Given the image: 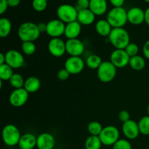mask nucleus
Wrapping results in <instances>:
<instances>
[{"instance_id":"1","label":"nucleus","mask_w":149,"mask_h":149,"mask_svg":"<svg viewBox=\"0 0 149 149\" xmlns=\"http://www.w3.org/2000/svg\"><path fill=\"white\" fill-rule=\"evenodd\" d=\"M109 40L115 49H125L130 43V36L124 28H115L109 34Z\"/></svg>"},{"instance_id":"2","label":"nucleus","mask_w":149,"mask_h":149,"mask_svg":"<svg viewBox=\"0 0 149 149\" xmlns=\"http://www.w3.org/2000/svg\"><path fill=\"white\" fill-rule=\"evenodd\" d=\"M40 33L37 24L33 22H25L22 23L17 30V36L22 42H34L39 37Z\"/></svg>"},{"instance_id":"3","label":"nucleus","mask_w":149,"mask_h":149,"mask_svg":"<svg viewBox=\"0 0 149 149\" xmlns=\"http://www.w3.org/2000/svg\"><path fill=\"white\" fill-rule=\"evenodd\" d=\"M106 20L113 29L123 28L127 23V11L123 7H113L108 13Z\"/></svg>"},{"instance_id":"4","label":"nucleus","mask_w":149,"mask_h":149,"mask_svg":"<svg viewBox=\"0 0 149 149\" xmlns=\"http://www.w3.org/2000/svg\"><path fill=\"white\" fill-rule=\"evenodd\" d=\"M1 137L4 143L7 146H15L18 145L21 135L18 128L14 125H7L3 127Z\"/></svg>"},{"instance_id":"5","label":"nucleus","mask_w":149,"mask_h":149,"mask_svg":"<svg viewBox=\"0 0 149 149\" xmlns=\"http://www.w3.org/2000/svg\"><path fill=\"white\" fill-rule=\"evenodd\" d=\"M97 78L103 83L111 82L116 75V68L111 61H103L97 69Z\"/></svg>"},{"instance_id":"6","label":"nucleus","mask_w":149,"mask_h":149,"mask_svg":"<svg viewBox=\"0 0 149 149\" xmlns=\"http://www.w3.org/2000/svg\"><path fill=\"white\" fill-rule=\"evenodd\" d=\"M56 13L58 19L65 24L77 20L78 11L75 6L68 4H61L57 9Z\"/></svg>"},{"instance_id":"7","label":"nucleus","mask_w":149,"mask_h":149,"mask_svg":"<svg viewBox=\"0 0 149 149\" xmlns=\"http://www.w3.org/2000/svg\"><path fill=\"white\" fill-rule=\"evenodd\" d=\"M120 133L117 128L115 126L109 125L103 127L101 133L99 135L100 141H101L103 145L106 146H113V144L119 141L120 138Z\"/></svg>"},{"instance_id":"8","label":"nucleus","mask_w":149,"mask_h":149,"mask_svg":"<svg viewBox=\"0 0 149 149\" xmlns=\"http://www.w3.org/2000/svg\"><path fill=\"white\" fill-rule=\"evenodd\" d=\"M29 93L24 88L15 89L9 96V102L11 106L19 108L24 106L28 101Z\"/></svg>"},{"instance_id":"9","label":"nucleus","mask_w":149,"mask_h":149,"mask_svg":"<svg viewBox=\"0 0 149 149\" xmlns=\"http://www.w3.org/2000/svg\"><path fill=\"white\" fill-rule=\"evenodd\" d=\"M65 23L59 19H54L47 23L46 33L52 38H60L65 33Z\"/></svg>"},{"instance_id":"10","label":"nucleus","mask_w":149,"mask_h":149,"mask_svg":"<svg viewBox=\"0 0 149 149\" xmlns=\"http://www.w3.org/2000/svg\"><path fill=\"white\" fill-rule=\"evenodd\" d=\"M130 57L125 49H115L110 55V61L116 68H124L129 65Z\"/></svg>"},{"instance_id":"11","label":"nucleus","mask_w":149,"mask_h":149,"mask_svg":"<svg viewBox=\"0 0 149 149\" xmlns=\"http://www.w3.org/2000/svg\"><path fill=\"white\" fill-rule=\"evenodd\" d=\"M6 64L13 69L21 68L25 62L23 54L16 49H10L5 53Z\"/></svg>"},{"instance_id":"12","label":"nucleus","mask_w":149,"mask_h":149,"mask_svg":"<svg viewBox=\"0 0 149 149\" xmlns=\"http://www.w3.org/2000/svg\"><path fill=\"white\" fill-rule=\"evenodd\" d=\"M85 62L81 57L70 56L65 62V68L71 74H78L83 71Z\"/></svg>"},{"instance_id":"13","label":"nucleus","mask_w":149,"mask_h":149,"mask_svg":"<svg viewBox=\"0 0 149 149\" xmlns=\"http://www.w3.org/2000/svg\"><path fill=\"white\" fill-rule=\"evenodd\" d=\"M48 51L52 56L62 57L66 52L65 42L61 38H52L48 43Z\"/></svg>"},{"instance_id":"14","label":"nucleus","mask_w":149,"mask_h":149,"mask_svg":"<svg viewBox=\"0 0 149 149\" xmlns=\"http://www.w3.org/2000/svg\"><path fill=\"white\" fill-rule=\"evenodd\" d=\"M65 49L70 56L80 57L84 52V45L79 39H68L65 42Z\"/></svg>"},{"instance_id":"15","label":"nucleus","mask_w":149,"mask_h":149,"mask_svg":"<svg viewBox=\"0 0 149 149\" xmlns=\"http://www.w3.org/2000/svg\"><path fill=\"white\" fill-rule=\"evenodd\" d=\"M122 132L125 138L128 140L136 139L139 134H141L138 127V124L132 119L123 123Z\"/></svg>"},{"instance_id":"16","label":"nucleus","mask_w":149,"mask_h":149,"mask_svg":"<svg viewBox=\"0 0 149 149\" xmlns=\"http://www.w3.org/2000/svg\"><path fill=\"white\" fill-rule=\"evenodd\" d=\"M127 20L134 26L142 24L145 22V11L140 7H132L127 11Z\"/></svg>"},{"instance_id":"17","label":"nucleus","mask_w":149,"mask_h":149,"mask_svg":"<svg viewBox=\"0 0 149 149\" xmlns=\"http://www.w3.org/2000/svg\"><path fill=\"white\" fill-rule=\"evenodd\" d=\"M55 146V139L49 132H43L37 136L36 148L38 149H53Z\"/></svg>"},{"instance_id":"18","label":"nucleus","mask_w":149,"mask_h":149,"mask_svg":"<svg viewBox=\"0 0 149 149\" xmlns=\"http://www.w3.org/2000/svg\"><path fill=\"white\" fill-rule=\"evenodd\" d=\"M37 137L33 133L26 132L21 135L18 143V147L20 149H33L36 147Z\"/></svg>"},{"instance_id":"19","label":"nucleus","mask_w":149,"mask_h":149,"mask_svg":"<svg viewBox=\"0 0 149 149\" xmlns=\"http://www.w3.org/2000/svg\"><path fill=\"white\" fill-rule=\"evenodd\" d=\"M81 32V25L77 20L65 24V35L68 39H78Z\"/></svg>"},{"instance_id":"20","label":"nucleus","mask_w":149,"mask_h":149,"mask_svg":"<svg viewBox=\"0 0 149 149\" xmlns=\"http://www.w3.org/2000/svg\"><path fill=\"white\" fill-rule=\"evenodd\" d=\"M89 9L96 16L103 15L107 12V1L106 0H90Z\"/></svg>"},{"instance_id":"21","label":"nucleus","mask_w":149,"mask_h":149,"mask_svg":"<svg viewBox=\"0 0 149 149\" xmlns=\"http://www.w3.org/2000/svg\"><path fill=\"white\" fill-rule=\"evenodd\" d=\"M95 15L90 9L81 10L78 11L77 21L81 25L90 26L94 23L95 20Z\"/></svg>"},{"instance_id":"22","label":"nucleus","mask_w":149,"mask_h":149,"mask_svg":"<svg viewBox=\"0 0 149 149\" xmlns=\"http://www.w3.org/2000/svg\"><path fill=\"white\" fill-rule=\"evenodd\" d=\"M113 28L111 27L107 20L101 19V20H97V23H95V31L101 36L104 37H109V34L111 32Z\"/></svg>"},{"instance_id":"23","label":"nucleus","mask_w":149,"mask_h":149,"mask_svg":"<svg viewBox=\"0 0 149 149\" xmlns=\"http://www.w3.org/2000/svg\"><path fill=\"white\" fill-rule=\"evenodd\" d=\"M41 87V81L36 77H30L25 81L23 88L29 93H34L39 90Z\"/></svg>"},{"instance_id":"24","label":"nucleus","mask_w":149,"mask_h":149,"mask_svg":"<svg viewBox=\"0 0 149 149\" xmlns=\"http://www.w3.org/2000/svg\"><path fill=\"white\" fill-rule=\"evenodd\" d=\"M12 23L8 18L1 17L0 19V37H7L12 31Z\"/></svg>"},{"instance_id":"25","label":"nucleus","mask_w":149,"mask_h":149,"mask_svg":"<svg viewBox=\"0 0 149 149\" xmlns=\"http://www.w3.org/2000/svg\"><path fill=\"white\" fill-rule=\"evenodd\" d=\"M129 65L135 71H141L146 66V61L141 55H135L131 57L130 59Z\"/></svg>"},{"instance_id":"26","label":"nucleus","mask_w":149,"mask_h":149,"mask_svg":"<svg viewBox=\"0 0 149 149\" xmlns=\"http://www.w3.org/2000/svg\"><path fill=\"white\" fill-rule=\"evenodd\" d=\"M102 146H103V143L99 136L90 135L84 142L85 149H100Z\"/></svg>"},{"instance_id":"27","label":"nucleus","mask_w":149,"mask_h":149,"mask_svg":"<svg viewBox=\"0 0 149 149\" xmlns=\"http://www.w3.org/2000/svg\"><path fill=\"white\" fill-rule=\"evenodd\" d=\"M102 63H103V61L99 55L93 54L87 57L85 64L90 69H97Z\"/></svg>"},{"instance_id":"28","label":"nucleus","mask_w":149,"mask_h":149,"mask_svg":"<svg viewBox=\"0 0 149 149\" xmlns=\"http://www.w3.org/2000/svg\"><path fill=\"white\" fill-rule=\"evenodd\" d=\"M14 74L13 68L7 64L0 65V79L2 81H9Z\"/></svg>"},{"instance_id":"29","label":"nucleus","mask_w":149,"mask_h":149,"mask_svg":"<svg viewBox=\"0 0 149 149\" xmlns=\"http://www.w3.org/2000/svg\"><path fill=\"white\" fill-rule=\"evenodd\" d=\"M25 81L26 80L24 79L23 76L20 75V74H17V73H14L13 77L9 80L10 85L14 87L15 89L23 88L24 87Z\"/></svg>"},{"instance_id":"30","label":"nucleus","mask_w":149,"mask_h":149,"mask_svg":"<svg viewBox=\"0 0 149 149\" xmlns=\"http://www.w3.org/2000/svg\"><path fill=\"white\" fill-rule=\"evenodd\" d=\"M103 127L100 122L97 121H93L90 122L87 125V130L90 135H95V136H99L101 133Z\"/></svg>"},{"instance_id":"31","label":"nucleus","mask_w":149,"mask_h":149,"mask_svg":"<svg viewBox=\"0 0 149 149\" xmlns=\"http://www.w3.org/2000/svg\"><path fill=\"white\" fill-rule=\"evenodd\" d=\"M140 133L143 135H149V116L141 118L138 122Z\"/></svg>"},{"instance_id":"32","label":"nucleus","mask_w":149,"mask_h":149,"mask_svg":"<svg viewBox=\"0 0 149 149\" xmlns=\"http://www.w3.org/2000/svg\"><path fill=\"white\" fill-rule=\"evenodd\" d=\"M36 45L33 42H23L21 44V50L26 55H32L36 52Z\"/></svg>"},{"instance_id":"33","label":"nucleus","mask_w":149,"mask_h":149,"mask_svg":"<svg viewBox=\"0 0 149 149\" xmlns=\"http://www.w3.org/2000/svg\"><path fill=\"white\" fill-rule=\"evenodd\" d=\"M32 7L39 13L45 11L47 7V0H32Z\"/></svg>"},{"instance_id":"34","label":"nucleus","mask_w":149,"mask_h":149,"mask_svg":"<svg viewBox=\"0 0 149 149\" xmlns=\"http://www.w3.org/2000/svg\"><path fill=\"white\" fill-rule=\"evenodd\" d=\"M112 147L113 149H132L130 142L127 139H119Z\"/></svg>"},{"instance_id":"35","label":"nucleus","mask_w":149,"mask_h":149,"mask_svg":"<svg viewBox=\"0 0 149 149\" xmlns=\"http://www.w3.org/2000/svg\"><path fill=\"white\" fill-rule=\"evenodd\" d=\"M125 50L126 51L127 53L128 54L130 57H134L135 55H138V52H139V47L137 44L135 43H130L126 47V48L125 49Z\"/></svg>"},{"instance_id":"36","label":"nucleus","mask_w":149,"mask_h":149,"mask_svg":"<svg viewBox=\"0 0 149 149\" xmlns=\"http://www.w3.org/2000/svg\"><path fill=\"white\" fill-rule=\"evenodd\" d=\"M89 7H90V0H77L75 6L77 11L89 9Z\"/></svg>"},{"instance_id":"37","label":"nucleus","mask_w":149,"mask_h":149,"mask_svg":"<svg viewBox=\"0 0 149 149\" xmlns=\"http://www.w3.org/2000/svg\"><path fill=\"white\" fill-rule=\"evenodd\" d=\"M70 75H71V74L65 68L60 69L58 72L57 73V77L61 81H65V80H67L69 78Z\"/></svg>"},{"instance_id":"38","label":"nucleus","mask_w":149,"mask_h":149,"mask_svg":"<svg viewBox=\"0 0 149 149\" xmlns=\"http://www.w3.org/2000/svg\"><path fill=\"white\" fill-rule=\"evenodd\" d=\"M119 119L121 122L125 123L127 121L130 120V113L126 110H122L119 113Z\"/></svg>"},{"instance_id":"39","label":"nucleus","mask_w":149,"mask_h":149,"mask_svg":"<svg viewBox=\"0 0 149 149\" xmlns=\"http://www.w3.org/2000/svg\"><path fill=\"white\" fill-rule=\"evenodd\" d=\"M9 5L7 0H0V15H3L8 8Z\"/></svg>"},{"instance_id":"40","label":"nucleus","mask_w":149,"mask_h":149,"mask_svg":"<svg viewBox=\"0 0 149 149\" xmlns=\"http://www.w3.org/2000/svg\"><path fill=\"white\" fill-rule=\"evenodd\" d=\"M143 53L146 59L149 60V39L144 43L143 46Z\"/></svg>"},{"instance_id":"41","label":"nucleus","mask_w":149,"mask_h":149,"mask_svg":"<svg viewBox=\"0 0 149 149\" xmlns=\"http://www.w3.org/2000/svg\"><path fill=\"white\" fill-rule=\"evenodd\" d=\"M113 7H122L125 4V0H109Z\"/></svg>"},{"instance_id":"42","label":"nucleus","mask_w":149,"mask_h":149,"mask_svg":"<svg viewBox=\"0 0 149 149\" xmlns=\"http://www.w3.org/2000/svg\"><path fill=\"white\" fill-rule=\"evenodd\" d=\"M9 7H15L20 4V0H7Z\"/></svg>"},{"instance_id":"43","label":"nucleus","mask_w":149,"mask_h":149,"mask_svg":"<svg viewBox=\"0 0 149 149\" xmlns=\"http://www.w3.org/2000/svg\"><path fill=\"white\" fill-rule=\"evenodd\" d=\"M38 29H39L40 33H43V32H46L47 30V23H39L37 24Z\"/></svg>"},{"instance_id":"44","label":"nucleus","mask_w":149,"mask_h":149,"mask_svg":"<svg viewBox=\"0 0 149 149\" xmlns=\"http://www.w3.org/2000/svg\"><path fill=\"white\" fill-rule=\"evenodd\" d=\"M145 22L149 26V7L145 10Z\"/></svg>"},{"instance_id":"45","label":"nucleus","mask_w":149,"mask_h":149,"mask_svg":"<svg viewBox=\"0 0 149 149\" xmlns=\"http://www.w3.org/2000/svg\"><path fill=\"white\" fill-rule=\"evenodd\" d=\"M6 63V58L5 54L1 53L0 54V65H3V64Z\"/></svg>"},{"instance_id":"46","label":"nucleus","mask_w":149,"mask_h":149,"mask_svg":"<svg viewBox=\"0 0 149 149\" xmlns=\"http://www.w3.org/2000/svg\"><path fill=\"white\" fill-rule=\"evenodd\" d=\"M147 111H148V116H149V104H148V108H147Z\"/></svg>"},{"instance_id":"47","label":"nucleus","mask_w":149,"mask_h":149,"mask_svg":"<svg viewBox=\"0 0 149 149\" xmlns=\"http://www.w3.org/2000/svg\"><path fill=\"white\" fill-rule=\"evenodd\" d=\"M144 1H146V2H147V3H149V0H143Z\"/></svg>"},{"instance_id":"48","label":"nucleus","mask_w":149,"mask_h":149,"mask_svg":"<svg viewBox=\"0 0 149 149\" xmlns=\"http://www.w3.org/2000/svg\"><path fill=\"white\" fill-rule=\"evenodd\" d=\"M18 149H20V148H18Z\"/></svg>"}]
</instances>
